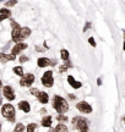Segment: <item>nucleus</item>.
<instances>
[{
  "label": "nucleus",
  "mask_w": 125,
  "mask_h": 132,
  "mask_svg": "<svg viewBox=\"0 0 125 132\" xmlns=\"http://www.w3.org/2000/svg\"><path fill=\"white\" fill-rule=\"evenodd\" d=\"M53 108L58 111V114H65L69 110V105H67V102L64 98L55 95L53 100Z\"/></svg>",
  "instance_id": "f257e3e1"
},
{
  "label": "nucleus",
  "mask_w": 125,
  "mask_h": 132,
  "mask_svg": "<svg viewBox=\"0 0 125 132\" xmlns=\"http://www.w3.org/2000/svg\"><path fill=\"white\" fill-rule=\"evenodd\" d=\"M1 114L7 121H10V122L15 121V108L11 104H4L1 108Z\"/></svg>",
  "instance_id": "f03ea898"
},
{
  "label": "nucleus",
  "mask_w": 125,
  "mask_h": 132,
  "mask_svg": "<svg viewBox=\"0 0 125 132\" xmlns=\"http://www.w3.org/2000/svg\"><path fill=\"white\" fill-rule=\"evenodd\" d=\"M72 125L75 126V128H77V130H80L82 132L88 131V121L83 116H75L72 119Z\"/></svg>",
  "instance_id": "7ed1b4c3"
},
{
  "label": "nucleus",
  "mask_w": 125,
  "mask_h": 132,
  "mask_svg": "<svg viewBox=\"0 0 125 132\" xmlns=\"http://www.w3.org/2000/svg\"><path fill=\"white\" fill-rule=\"evenodd\" d=\"M42 83L45 87H53L54 85V78H53V71L49 70L47 72H44L43 77H42Z\"/></svg>",
  "instance_id": "20e7f679"
},
{
  "label": "nucleus",
  "mask_w": 125,
  "mask_h": 132,
  "mask_svg": "<svg viewBox=\"0 0 125 132\" xmlns=\"http://www.w3.org/2000/svg\"><path fill=\"white\" fill-rule=\"evenodd\" d=\"M33 82H34V76L32 73H27V75L22 76V78L20 81V86H22V87H29V86H32Z\"/></svg>",
  "instance_id": "39448f33"
},
{
  "label": "nucleus",
  "mask_w": 125,
  "mask_h": 132,
  "mask_svg": "<svg viewBox=\"0 0 125 132\" xmlns=\"http://www.w3.org/2000/svg\"><path fill=\"white\" fill-rule=\"evenodd\" d=\"M76 109L79 111H81L83 114H90L92 113V106L87 102H79L76 104Z\"/></svg>",
  "instance_id": "423d86ee"
},
{
  "label": "nucleus",
  "mask_w": 125,
  "mask_h": 132,
  "mask_svg": "<svg viewBox=\"0 0 125 132\" xmlns=\"http://www.w3.org/2000/svg\"><path fill=\"white\" fill-rule=\"evenodd\" d=\"M3 93H4V97L7 100H14L15 99V92L14 89H12V87L11 86H5L4 87V89H3Z\"/></svg>",
  "instance_id": "0eeeda50"
},
{
  "label": "nucleus",
  "mask_w": 125,
  "mask_h": 132,
  "mask_svg": "<svg viewBox=\"0 0 125 132\" xmlns=\"http://www.w3.org/2000/svg\"><path fill=\"white\" fill-rule=\"evenodd\" d=\"M27 47H28V45H27L26 43H21V42H20V43H16V45H15V47L11 49V54H14L15 56H16V55H19V54L22 52V50L27 49Z\"/></svg>",
  "instance_id": "6e6552de"
},
{
  "label": "nucleus",
  "mask_w": 125,
  "mask_h": 132,
  "mask_svg": "<svg viewBox=\"0 0 125 132\" xmlns=\"http://www.w3.org/2000/svg\"><path fill=\"white\" fill-rule=\"evenodd\" d=\"M67 83L71 86L74 89H79V88H80V87L82 86L81 82H77V81L74 78V76H70V75L67 76Z\"/></svg>",
  "instance_id": "1a4fd4ad"
},
{
  "label": "nucleus",
  "mask_w": 125,
  "mask_h": 132,
  "mask_svg": "<svg viewBox=\"0 0 125 132\" xmlns=\"http://www.w3.org/2000/svg\"><path fill=\"white\" fill-rule=\"evenodd\" d=\"M10 17H11V11L9 9H6V7L0 9V22L6 19H10Z\"/></svg>",
  "instance_id": "9d476101"
},
{
  "label": "nucleus",
  "mask_w": 125,
  "mask_h": 132,
  "mask_svg": "<svg viewBox=\"0 0 125 132\" xmlns=\"http://www.w3.org/2000/svg\"><path fill=\"white\" fill-rule=\"evenodd\" d=\"M9 60H15V55H14V54H10V55H7V54H5V53H0V62L5 64V62H7Z\"/></svg>",
  "instance_id": "9b49d317"
},
{
  "label": "nucleus",
  "mask_w": 125,
  "mask_h": 132,
  "mask_svg": "<svg viewBox=\"0 0 125 132\" xmlns=\"http://www.w3.org/2000/svg\"><path fill=\"white\" fill-rule=\"evenodd\" d=\"M19 109H20V110H22V111H25V113H29V110H31L29 103H28V102H26V100L20 102V103H19Z\"/></svg>",
  "instance_id": "f8f14e48"
},
{
  "label": "nucleus",
  "mask_w": 125,
  "mask_h": 132,
  "mask_svg": "<svg viewBox=\"0 0 125 132\" xmlns=\"http://www.w3.org/2000/svg\"><path fill=\"white\" fill-rule=\"evenodd\" d=\"M31 34V29L28 27H21L20 29V38H21V40H24L25 38H27Z\"/></svg>",
  "instance_id": "ddd939ff"
},
{
  "label": "nucleus",
  "mask_w": 125,
  "mask_h": 132,
  "mask_svg": "<svg viewBox=\"0 0 125 132\" xmlns=\"http://www.w3.org/2000/svg\"><path fill=\"white\" fill-rule=\"evenodd\" d=\"M37 65L39 67H47V66L50 65V60H49L48 57H39L38 60H37Z\"/></svg>",
  "instance_id": "4468645a"
},
{
  "label": "nucleus",
  "mask_w": 125,
  "mask_h": 132,
  "mask_svg": "<svg viewBox=\"0 0 125 132\" xmlns=\"http://www.w3.org/2000/svg\"><path fill=\"white\" fill-rule=\"evenodd\" d=\"M37 98H38V100L42 104H47L48 103V100H49V97L45 92H39L38 95H37Z\"/></svg>",
  "instance_id": "2eb2a0df"
},
{
  "label": "nucleus",
  "mask_w": 125,
  "mask_h": 132,
  "mask_svg": "<svg viewBox=\"0 0 125 132\" xmlns=\"http://www.w3.org/2000/svg\"><path fill=\"white\" fill-rule=\"evenodd\" d=\"M42 126L43 127H50L52 126V116L50 115H47L42 119Z\"/></svg>",
  "instance_id": "dca6fc26"
},
{
  "label": "nucleus",
  "mask_w": 125,
  "mask_h": 132,
  "mask_svg": "<svg viewBox=\"0 0 125 132\" xmlns=\"http://www.w3.org/2000/svg\"><path fill=\"white\" fill-rule=\"evenodd\" d=\"M60 56H61L62 60H69V56H70V54H69V52H67L66 49H61L60 50Z\"/></svg>",
  "instance_id": "f3484780"
},
{
  "label": "nucleus",
  "mask_w": 125,
  "mask_h": 132,
  "mask_svg": "<svg viewBox=\"0 0 125 132\" xmlns=\"http://www.w3.org/2000/svg\"><path fill=\"white\" fill-rule=\"evenodd\" d=\"M14 72L16 73L17 76H24V69L21 67V66H16V67H14Z\"/></svg>",
  "instance_id": "a211bd4d"
},
{
  "label": "nucleus",
  "mask_w": 125,
  "mask_h": 132,
  "mask_svg": "<svg viewBox=\"0 0 125 132\" xmlns=\"http://www.w3.org/2000/svg\"><path fill=\"white\" fill-rule=\"evenodd\" d=\"M55 131H64V132H66L67 131V126L66 125H64V123H59L58 126L55 127Z\"/></svg>",
  "instance_id": "6ab92c4d"
},
{
  "label": "nucleus",
  "mask_w": 125,
  "mask_h": 132,
  "mask_svg": "<svg viewBox=\"0 0 125 132\" xmlns=\"http://www.w3.org/2000/svg\"><path fill=\"white\" fill-rule=\"evenodd\" d=\"M17 4V0H9L5 3V7H11V6H15Z\"/></svg>",
  "instance_id": "aec40b11"
},
{
  "label": "nucleus",
  "mask_w": 125,
  "mask_h": 132,
  "mask_svg": "<svg viewBox=\"0 0 125 132\" xmlns=\"http://www.w3.org/2000/svg\"><path fill=\"white\" fill-rule=\"evenodd\" d=\"M57 119H58V121H60V122H66L67 121V116L62 115V114H59L58 116H57Z\"/></svg>",
  "instance_id": "412c9836"
},
{
  "label": "nucleus",
  "mask_w": 125,
  "mask_h": 132,
  "mask_svg": "<svg viewBox=\"0 0 125 132\" xmlns=\"http://www.w3.org/2000/svg\"><path fill=\"white\" fill-rule=\"evenodd\" d=\"M25 130H26V128H25V126H24V125H22V123H17V125H16V127L14 128V131H15V132H19V131H25Z\"/></svg>",
  "instance_id": "4be33fe9"
},
{
  "label": "nucleus",
  "mask_w": 125,
  "mask_h": 132,
  "mask_svg": "<svg viewBox=\"0 0 125 132\" xmlns=\"http://www.w3.org/2000/svg\"><path fill=\"white\" fill-rule=\"evenodd\" d=\"M36 128H37V123H29L28 126H27V128H26V130H27L28 132H33L34 130H36Z\"/></svg>",
  "instance_id": "5701e85b"
},
{
  "label": "nucleus",
  "mask_w": 125,
  "mask_h": 132,
  "mask_svg": "<svg viewBox=\"0 0 125 132\" xmlns=\"http://www.w3.org/2000/svg\"><path fill=\"white\" fill-rule=\"evenodd\" d=\"M88 43L91 44L92 47H97V44H96V40H95V38H93V37H90V38H88Z\"/></svg>",
  "instance_id": "b1692460"
},
{
  "label": "nucleus",
  "mask_w": 125,
  "mask_h": 132,
  "mask_svg": "<svg viewBox=\"0 0 125 132\" xmlns=\"http://www.w3.org/2000/svg\"><path fill=\"white\" fill-rule=\"evenodd\" d=\"M29 92H31V94L36 95V97H37V95H38V93H39V90L37 89V88H31V89H29Z\"/></svg>",
  "instance_id": "393cba45"
},
{
  "label": "nucleus",
  "mask_w": 125,
  "mask_h": 132,
  "mask_svg": "<svg viewBox=\"0 0 125 132\" xmlns=\"http://www.w3.org/2000/svg\"><path fill=\"white\" fill-rule=\"evenodd\" d=\"M91 26H92L91 22H86V24H85V27H83V32H86L87 29H90V28H91Z\"/></svg>",
  "instance_id": "a878e982"
},
{
  "label": "nucleus",
  "mask_w": 125,
  "mask_h": 132,
  "mask_svg": "<svg viewBox=\"0 0 125 132\" xmlns=\"http://www.w3.org/2000/svg\"><path fill=\"white\" fill-rule=\"evenodd\" d=\"M11 27L12 28H17V27H20V24L16 22V21H14V20H11Z\"/></svg>",
  "instance_id": "bb28decb"
},
{
  "label": "nucleus",
  "mask_w": 125,
  "mask_h": 132,
  "mask_svg": "<svg viewBox=\"0 0 125 132\" xmlns=\"http://www.w3.org/2000/svg\"><path fill=\"white\" fill-rule=\"evenodd\" d=\"M28 61V56H26V55H22V56L20 57V62H26Z\"/></svg>",
  "instance_id": "cd10ccee"
},
{
  "label": "nucleus",
  "mask_w": 125,
  "mask_h": 132,
  "mask_svg": "<svg viewBox=\"0 0 125 132\" xmlns=\"http://www.w3.org/2000/svg\"><path fill=\"white\" fill-rule=\"evenodd\" d=\"M123 34H124V43H123V49L125 50V31H123Z\"/></svg>",
  "instance_id": "c85d7f7f"
},
{
  "label": "nucleus",
  "mask_w": 125,
  "mask_h": 132,
  "mask_svg": "<svg viewBox=\"0 0 125 132\" xmlns=\"http://www.w3.org/2000/svg\"><path fill=\"white\" fill-rule=\"evenodd\" d=\"M97 83H98V86H101V85H102V78H101V77H99V78L97 80Z\"/></svg>",
  "instance_id": "c756f323"
},
{
  "label": "nucleus",
  "mask_w": 125,
  "mask_h": 132,
  "mask_svg": "<svg viewBox=\"0 0 125 132\" xmlns=\"http://www.w3.org/2000/svg\"><path fill=\"white\" fill-rule=\"evenodd\" d=\"M1 87H3V83H1V80H0V89H1Z\"/></svg>",
  "instance_id": "7c9ffc66"
},
{
  "label": "nucleus",
  "mask_w": 125,
  "mask_h": 132,
  "mask_svg": "<svg viewBox=\"0 0 125 132\" xmlns=\"http://www.w3.org/2000/svg\"><path fill=\"white\" fill-rule=\"evenodd\" d=\"M0 105H1V97H0Z\"/></svg>",
  "instance_id": "2f4dec72"
},
{
  "label": "nucleus",
  "mask_w": 125,
  "mask_h": 132,
  "mask_svg": "<svg viewBox=\"0 0 125 132\" xmlns=\"http://www.w3.org/2000/svg\"><path fill=\"white\" fill-rule=\"evenodd\" d=\"M123 121H124V123H125V118H124V119H123Z\"/></svg>",
  "instance_id": "473e14b6"
},
{
  "label": "nucleus",
  "mask_w": 125,
  "mask_h": 132,
  "mask_svg": "<svg viewBox=\"0 0 125 132\" xmlns=\"http://www.w3.org/2000/svg\"><path fill=\"white\" fill-rule=\"evenodd\" d=\"M0 130H1V123H0Z\"/></svg>",
  "instance_id": "72a5a7b5"
},
{
  "label": "nucleus",
  "mask_w": 125,
  "mask_h": 132,
  "mask_svg": "<svg viewBox=\"0 0 125 132\" xmlns=\"http://www.w3.org/2000/svg\"><path fill=\"white\" fill-rule=\"evenodd\" d=\"M0 1H3V0H0Z\"/></svg>",
  "instance_id": "f704fd0d"
}]
</instances>
